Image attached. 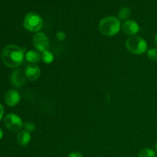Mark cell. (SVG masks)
I'll return each instance as SVG.
<instances>
[{"instance_id":"603a6c76","label":"cell","mask_w":157,"mask_h":157,"mask_svg":"<svg viewBox=\"0 0 157 157\" xmlns=\"http://www.w3.org/2000/svg\"><path fill=\"white\" fill-rule=\"evenodd\" d=\"M156 151H157V142H156Z\"/></svg>"},{"instance_id":"30bf717a","label":"cell","mask_w":157,"mask_h":157,"mask_svg":"<svg viewBox=\"0 0 157 157\" xmlns=\"http://www.w3.org/2000/svg\"><path fill=\"white\" fill-rule=\"evenodd\" d=\"M5 102L9 107H14L17 105L20 101V94L17 90H11L5 95Z\"/></svg>"},{"instance_id":"7a4b0ae2","label":"cell","mask_w":157,"mask_h":157,"mask_svg":"<svg viewBox=\"0 0 157 157\" xmlns=\"http://www.w3.org/2000/svg\"><path fill=\"white\" fill-rule=\"evenodd\" d=\"M121 21L114 16H107L101 19L99 23V30L106 36H113L121 30Z\"/></svg>"},{"instance_id":"6da1fadb","label":"cell","mask_w":157,"mask_h":157,"mask_svg":"<svg viewBox=\"0 0 157 157\" xmlns=\"http://www.w3.org/2000/svg\"><path fill=\"white\" fill-rule=\"evenodd\" d=\"M1 59L5 65L9 67H16L22 63L24 52L15 44H9L2 49Z\"/></svg>"},{"instance_id":"5b68a950","label":"cell","mask_w":157,"mask_h":157,"mask_svg":"<svg viewBox=\"0 0 157 157\" xmlns=\"http://www.w3.org/2000/svg\"><path fill=\"white\" fill-rule=\"evenodd\" d=\"M5 126L12 132H17L21 130L23 126L22 121L18 115L9 113L4 119Z\"/></svg>"},{"instance_id":"3957f363","label":"cell","mask_w":157,"mask_h":157,"mask_svg":"<svg viewBox=\"0 0 157 157\" xmlns=\"http://www.w3.org/2000/svg\"><path fill=\"white\" fill-rule=\"evenodd\" d=\"M126 48L133 55H141L147 52V44L144 38L133 35L126 40Z\"/></svg>"},{"instance_id":"9a60e30c","label":"cell","mask_w":157,"mask_h":157,"mask_svg":"<svg viewBox=\"0 0 157 157\" xmlns=\"http://www.w3.org/2000/svg\"><path fill=\"white\" fill-rule=\"evenodd\" d=\"M156 156V153L151 149H144L140 153H138L137 157H155Z\"/></svg>"},{"instance_id":"7402d4cb","label":"cell","mask_w":157,"mask_h":157,"mask_svg":"<svg viewBox=\"0 0 157 157\" xmlns=\"http://www.w3.org/2000/svg\"><path fill=\"white\" fill-rule=\"evenodd\" d=\"M155 43H156V45L157 47V34L156 35V36H155Z\"/></svg>"},{"instance_id":"ffe728a7","label":"cell","mask_w":157,"mask_h":157,"mask_svg":"<svg viewBox=\"0 0 157 157\" xmlns=\"http://www.w3.org/2000/svg\"><path fill=\"white\" fill-rule=\"evenodd\" d=\"M3 114H4V107L0 104V121H1L2 118Z\"/></svg>"},{"instance_id":"44dd1931","label":"cell","mask_w":157,"mask_h":157,"mask_svg":"<svg viewBox=\"0 0 157 157\" xmlns=\"http://www.w3.org/2000/svg\"><path fill=\"white\" fill-rule=\"evenodd\" d=\"M2 137H3V132L2 130H1V128H0V140L2 139Z\"/></svg>"},{"instance_id":"d6986e66","label":"cell","mask_w":157,"mask_h":157,"mask_svg":"<svg viewBox=\"0 0 157 157\" xmlns=\"http://www.w3.org/2000/svg\"><path fill=\"white\" fill-rule=\"evenodd\" d=\"M68 157H84L81 154V153H78V152H72L69 154Z\"/></svg>"},{"instance_id":"ba28073f","label":"cell","mask_w":157,"mask_h":157,"mask_svg":"<svg viewBox=\"0 0 157 157\" xmlns=\"http://www.w3.org/2000/svg\"><path fill=\"white\" fill-rule=\"evenodd\" d=\"M139 30V25L133 20H127L122 25L123 32L127 35L133 36L136 33H138Z\"/></svg>"},{"instance_id":"2e32d148","label":"cell","mask_w":157,"mask_h":157,"mask_svg":"<svg viewBox=\"0 0 157 157\" xmlns=\"http://www.w3.org/2000/svg\"><path fill=\"white\" fill-rule=\"evenodd\" d=\"M147 56L152 61H157V49L151 48L147 52Z\"/></svg>"},{"instance_id":"8fae6325","label":"cell","mask_w":157,"mask_h":157,"mask_svg":"<svg viewBox=\"0 0 157 157\" xmlns=\"http://www.w3.org/2000/svg\"><path fill=\"white\" fill-rule=\"evenodd\" d=\"M31 140V135L30 133L26 130H21L19 132L17 136V141L18 144L22 147L28 145Z\"/></svg>"},{"instance_id":"5bb4252c","label":"cell","mask_w":157,"mask_h":157,"mask_svg":"<svg viewBox=\"0 0 157 157\" xmlns=\"http://www.w3.org/2000/svg\"><path fill=\"white\" fill-rule=\"evenodd\" d=\"M41 58H42V61L45 64H52L54 61V55L52 52L48 50L46 52H43Z\"/></svg>"},{"instance_id":"52a82bcc","label":"cell","mask_w":157,"mask_h":157,"mask_svg":"<svg viewBox=\"0 0 157 157\" xmlns=\"http://www.w3.org/2000/svg\"><path fill=\"white\" fill-rule=\"evenodd\" d=\"M26 76L25 71L23 72L21 69H17L14 71L11 76V82L12 85L16 87H21L26 82Z\"/></svg>"},{"instance_id":"277c9868","label":"cell","mask_w":157,"mask_h":157,"mask_svg":"<svg viewBox=\"0 0 157 157\" xmlns=\"http://www.w3.org/2000/svg\"><path fill=\"white\" fill-rule=\"evenodd\" d=\"M23 25L29 32H36L43 26V20L36 12H29L25 17Z\"/></svg>"},{"instance_id":"4fadbf2b","label":"cell","mask_w":157,"mask_h":157,"mask_svg":"<svg viewBox=\"0 0 157 157\" xmlns=\"http://www.w3.org/2000/svg\"><path fill=\"white\" fill-rule=\"evenodd\" d=\"M131 15V11L128 7H124L120 10L118 13V18L121 20H126Z\"/></svg>"},{"instance_id":"8992f818","label":"cell","mask_w":157,"mask_h":157,"mask_svg":"<svg viewBox=\"0 0 157 157\" xmlns=\"http://www.w3.org/2000/svg\"><path fill=\"white\" fill-rule=\"evenodd\" d=\"M33 44L35 48L39 52H43L48 51L49 47V41L47 35L42 32H38L34 35Z\"/></svg>"},{"instance_id":"9c48e42d","label":"cell","mask_w":157,"mask_h":157,"mask_svg":"<svg viewBox=\"0 0 157 157\" xmlns=\"http://www.w3.org/2000/svg\"><path fill=\"white\" fill-rule=\"evenodd\" d=\"M25 74L26 78L30 81H36L41 75V70L39 67L35 64H29L25 70Z\"/></svg>"},{"instance_id":"ac0fdd59","label":"cell","mask_w":157,"mask_h":157,"mask_svg":"<svg viewBox=\"0 0 157 157\" xmlns=\"http://www.w3.org/2000/svg\"><path fill=\"white\" fill-rule=\"evenodd\" d=\"M57 38H58L59 41H64L66 38V35L64 32H58L56 35Z\"/></svg>"},{"instance_id":"e0dca14e","label":"cell","mask_w":157,"mask_h":157,"mask_svg":"<svg viewBox=\"0 0 157 157\" xmlns=\"http://www.w3.org/2000/svg\"><path fill=\"white\" fill-rule=\"evenodd\" d=\"M24 127H25V130H26V131H28L30 133V132H32L35 130V125L31 122H26L24 124Z\"/></svg>"},{"instance_id":"7c38bea8","label":"cell","mask_w":157,"mask_h":157,"mask_svg":"<svg viewBox=\"0 0 157 157\" xmlns=\"http://www.w3.org/2000/svg\"><path fill=\"white\" fill-rule=\"evenodd\" d=\"M25 59L26 61L32 63V64H35V63H38L40 61L41 55L36 51H29L25 55Z\"/></svg>"}]
</instances>
